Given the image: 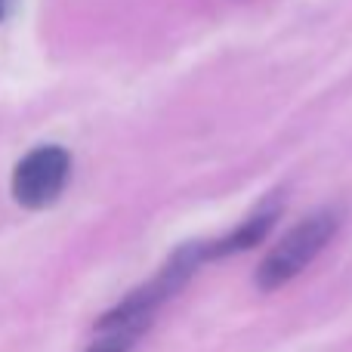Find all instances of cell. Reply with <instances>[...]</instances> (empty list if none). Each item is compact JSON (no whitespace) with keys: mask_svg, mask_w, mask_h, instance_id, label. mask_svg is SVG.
I'll return each mask as SVG.
<instances>
[{"mask_svg":"<svg viewBox=\"0 0 352 352\" xmlns=\"http://www.w3.org/2000/svg\"><path fill=\"white\" fill-rule=\"evenodd\" d=\"M340 217L334 210H318L309 219L297 223L272 250L266 254V260L256 266L254 281L260 291H275V287L287 285L291 278H297L312 260L324 250V244L334 238Z\"/></svg>","mask_w":352,"mask_h":352,"instance_id":"6da1fadb","label":"cell"},{"mask_svg":"<svg viewBox=\"0 0 352 352\" xmlns=\"http://www.w3.org/2000/svg\"><path fill=\"white\" fill-rule=\"evenodd\" d=\"M72 173V155L62 146H41L28 152L12 170V198L28 210L53 204Z\"/></svg>","mask_w":352,"mask_h":352,"instance_id":"7a4b0ae2","label":"cell"},{"mask_svg":"<svg viewBox=\"0 0 352 352\" xmlns=\"http://www.w3.org/2000/svg\"><path fill=\"white\" fill-rule=\"evenodd\" d=\"M275 217L278 210H260L248 219L244 226H238L232 235H223L219 241L207 244V260H219V256H229V254H238V250H248L254 244H260L263 238L269 235V229L275 226Z\"/></svg>","mask_w":352,"mask_h":352,"instance_id":"3957f363","label":"cell"},{"mask_svg":"<svg viewBox=\"0 0 352 352\" xmlns=\"http://www.w3.org/2000/svg\"><path fill=\"white\" fill-rule=\"evenodd\" d=\"M148 331V324H109V328H96V343L87 352H130L140 343V337Z\"/></svg>","mask_w":352,"mask_h":352,"instance_id":"277c9868","label":"cell"},{"mask_svg":"<svg viewBox=\"0 0 352 352\" xmlns=\"http://www.w3.org/2000/svg\"><path fill=\"white\" fill-rule=\"evenodd\" d=\"M10 10H12V0H0V22L10 16Z\"/></svg>","mask_w":352,"mask_h":352,"instance_id":"5b68a950","label":"cell"}]
</instances>
